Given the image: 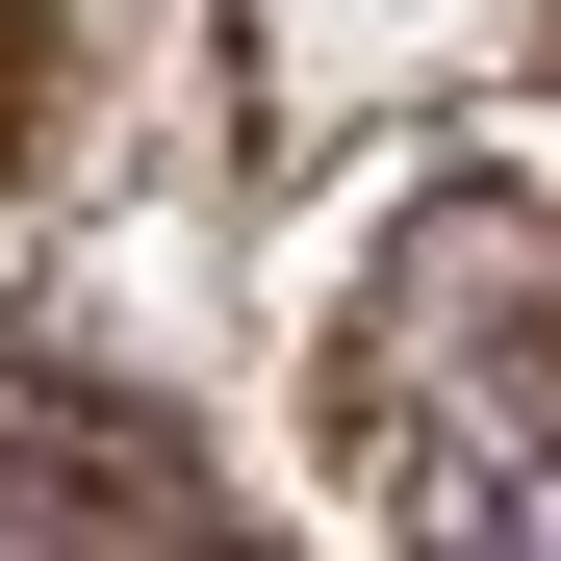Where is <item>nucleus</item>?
Returning a JSON list of instances; mask_svg holds the SVG:
<instances>
[{
	"mask_svg": "<svg viewBox=\"0 0 561 561\" xmlns=\"http://www.w3.org/2000/svg\"><path fill=\"white\" fill-rule=\"evenodd\" d=\"M357 485L434 536L561 561V205L536 179H434L383 307H357Z\"/></svg>",
	"mask_w": 561,
	"mask_h": 561,
	"instance_id": "1",
	"label": "nucleus"
}]
</instances>
